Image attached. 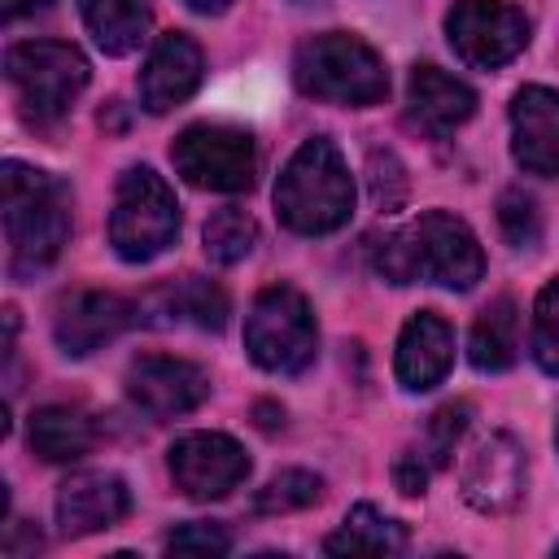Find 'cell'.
<instances>
[{
    "mask_svg": "<svg viewBox=\"0 0 559 559\" xmlns=\"http://www.w3.org/2000/svg\"><path fill=\"white\" fill-rule=\"evenodd\" d=\"M476 109V92L437 66H415L411 74V122L428 135H445L467 122Z\"/></svg>",
    "mask_w": 559,
    "mask_h": 559,
    "instance_id": "obj_19",
    "label": "cell"
},
{
    "mask_svg": "<svg viewBox=\"0 0 559 559\" xmlns=\"http://www.w3.org/2000/svg\"><path fill=\"white\" fill-rule=\"evenodd\" d=\"M166 550H170V555H227V550H231V537H227V528H218V524L192 520V524H183V528H175V533L166 537Z\"/></svg>",
    "mask_w": 559,
    "mask_h": 559,
    "instance_id": "obj_30",
    "label": "cell"
},
{
    "mask_svg": "<svg viewBox=\"0 0 559 559\" xmlns=\"http://www.w3.org/2000/svg\"><path fill=\"white\" fill-rule=\"evenodd\" d=\"M533 358L542 362V371L559 376V275L537 293L533 306Z\"/></svg>",
    "mask_w": 559,
    "mask_h": 559,
    "instance_id": "obj_28",
    "label": "cell"
},
{
    "mask_svg": "<svg viewBox=\"0 0 559 559\" xmlns=\"http://www.w3.org/2000/svg\"><path fill=\"white\" fill-rule=\"evenodd\" d=\"M555 555H559V546H555Z\"/></svg>",
    "mask_w": 559,
    "mask_h": 559,
    "instance_id": "obj_34",
    "label": "cell"
},
{
    "mask_svg": "<svg viewBox=\"0 0 559 559\" xmlns=\"http://www.w3.org/2000/svg\"><path fill=\"white\" fill-rule=\"evenodd\" d=\"M140 319L157 328H201L218 332L227 323V293L205 275H183L162 288H153L140 301Z\"/></svg>",
    "mask_w": 559,
    "mask_h": 559,
    "instance_id": "obj_15",
    "label": "cell"
},
{
    "mask_svg": "<svg viewBox=\"0 0 559 559\" xmlns=\"http://www.w3.org/2000/svg\"><path fill=\"white\" fill-rule=\"evenodd\" d=\"M96 445V424L79 406H39L31 415V450L44 463H74Z\"/></svg>",
    "mask_w": 559,
    "mask_h": 559,
    "instance_id": "obj_20",
    "label": "cell"
},
{
    "mask_svg": "<svg viewBox=\"0 0 559 559\" xmlns=\"http://www.w3.org/2000/svg\"><path fill=\"white\" fill-rule=\"evenodd\" d=\"M52 0H0V17L4 22H22V17H31V13H39V9H48Z\"/></svg>",
    "mask_w": 559,
    "mask_h": 559,
    "instance_id": "obj_32",
    "label": "cell"
},
{
    "mask_svg": "<svg viewBox=\"0 0 559 559\" xmlns=\"http://www.w3.org/2000/svg\"><path fill=\"white\" fill-rule=\"evenodd\" d=\"M402 546H406V528L367 502L354 507L341 520V528L323 542L328 555H397Z\"/></svg>",
    "mask_w": 559,
    "mask_h": 559,
    "instance_id": "obj_23",
    "label": "cell"
},
{
    "mask_svg": "<svg viewBox=\"0 0 559 559\" xmlns=\"http://www.w3.org/2000/svg\"><path fill=\"white\" fill-rule=\"evenodd\" d=\"M210 393V376L188 362V358H170V354H144L131 362L127 371V397L148 415V419H175L188 415L205 402Z\"/></svg>",
    "mask_w": 559,
    "mask_h": 559,
    "instance_id": "obj_10",
    "label": "cell"
},
{
    "mask_svg": "<svg viewBox=\"0 0 559 559\" xmlns=\"http://www.w3.org/2000/svg\"><path fill=\"white\" fill-rule=\"evenodd\" d=\"M4 74L17 87L26 118L57 122L74 105V96L87 87V57L74 44L31 39V44H13L4 52Z\"/></svg>",
    "mask_w": 559,
    "mask_h": 559,
    "instance_id": "obj_5",
    "label": "cell"
},
{
    "mask_svg": "<svg viewBox=\"0 0 559 559\" xmlns=\"http://www.w3.org/2000/svg\"><path fill=\"white\" fill-rule=\"evenodd\" d=\"M511 135L515 162L528 175H559V92L524 87L511 105Z\"/></svg>",
    "mask_w": 559,
    "mask_h": 559,
    "instance_id": "obj_17",
    "label": "cell"
},
{
    "mask_svg": "<svg viewBox=\"0 0 559 559\" xmlns=\"http://www.w3.org/2000/svg\"><path fill=\"white\" fill-rule=\"evenodd\" d=\"M293 79L306 96L341 100V105H376L389 92V74H384V61L376 57V48L345 31L306 39L297 48Z\"/></svg>",
    "mask_w": 559,
    "mask_h": 559,
    "instance_id": "obj_4",
    "label": "cell"
},
{
    "mask_svg": "<svg viewBox=\"0 0 559 559\" xmlns=\"http://www.w3.org/2000/svg\"><path fill=\"white\" fill-rule=\"evenodd\" d=\"M179 231V205L175 192L153 175L148 166H131L118 179L114 214H109V245L127 262H148L157 258Z\"/></svg>",
    "mask_w": 559,
    "mask_h": 559,
    "instance_id": "obj_7",
    "label": "cell"
},
{
    "mask_svg": "<svg viewBox=\"0 0 559 559\" xmlns=\"http://www.w3.org/2000/svg\"><path fill=\"white\" fill-rule=\"evenodd\" d=\"M314 341H319L314 314L297 288L271 284L258 293V301L249 306V319H245V349L258 367L280 371V376H297L310 367Z\"/></svg>",
    "mask_w": 559,
    "mask_h": 559,
    "instance_id": "obj_6",
    "label": "cell"
},
{
    "mask_svg": "<svg viewBox=\"0 0 559 559\" xmlns=\"http://www.w3.org/2000/svg\"><path fill=\"white\" fill-rule=\"evenodd\" d=\"M454 358V332L437 310H419L397 336V380L406 389H432Z\"/></svg>",
    "mask_w": 559,
    "mask_h": 559,
    "instance_id": "obj_18",
    "label": "cell"
},
{
    "mask_svg": "<svg viewBox=\"0 0 559 559\" xmlns=\"http://www.w3.org/2000/svg\"><path fill=\"white\" fill-rule=\"evenodd\" d=\"M428 459H424V450H402L397 454V463H393V480H397V489L402 493H424V485H428Z\"/></svg>",
    "mask_w": 559,
    "mask_h": 559,
    "instance_id": "obj_31",
    "label": "cell"
},
{
    "mask_svg": "<svg viewBox=\"0 0 559 559\" xmlns=\"http://www.w3.org/2000/svg\"><path fill=\"white\" fill-rule=\"evenodd\" d=\"M131 511L127 480L114 472H74L57 489V528L66 537H87L114 528Z\"/></svg>",
    "mask_w": 559,
    "mask_h": 559,
    "instance_id": "obj_14",
    "label": "cell"
},
{
    "mask_svg": "<svg viewBox=\"0 0 559 559\" xmlns=\"http://www.w3.org/2000/svg\"><path fill=\"white\" fill-rule=\"evenodd\" d=\"M367 188H371V201L380 214H393L406 205V192H411V179H406V166L397 162L393 148H371L367 157Z\"/></svg>",
    "mask_w": 559,
    "mask_h": 559,
    "instance_id": "obj_26",
    "label": "cell"
},
{
    "mask_svg": "<svg viewBox=\"0 0 559 559\" xmlns=\"http://www.w3.org/2000/svg\"><path fill=\"white\" fill-rule=\"evenodd\" d=\"M498 223H502V236L515 249H533L537 236H542V214H537L533 197H524L520 188H507L498 197Z\"/></svg>",
    "mask_w": 559,
    "mask_h": 559,
    "instance_id": "obj_29",
    "label": "cell"
},
{
    "mask_svg": "<svg viewBox=\"0 0 559 559\" xmlns=\"http://www.w3.org/2000/svg\"><path fill=\"white\" fill-rule=\"evenodd\" d=\"M445 31L454 52L480 70L507 66L528 44V17L515 4H498V0H454Z\"/></svg>",
    "mask_w": 559,
    "mask_h": 559,
    "instance_id": "obj_9",
    "label": "cell"
},
{
    "mask_svg": "<svg viewBox=\"0 0 559 559\" xmlns=\"http://www.w3.org/2000/svg\"><path fill=\"white\" fill-rule=\"evenodd\" d=\"M4 245H9V275L17 284L44 275L66 236H70V192L48 170L4 162Z\"/></svg>",
    "mask_w": 559,
    "mask_h": 559,
    "instance_id": "obj_1",
    "label": "cell"
},
{
    "mask_svg": "<svg viewBox=\"0 0 559 559\" xmlns=\"http://www.w3.org/2000/svg\"><path fill=\"white\" fill-rule=\"evenodd\" d=\"M467 419H472V402H445L441 411H432L424 428V459L432 467H445L454 459V445L467 432Z\"/></svg>",
    "mask_w": 559,
    "mask_h": 559,
    "instance_id": "obj_27",
    "label": "cell"
},
{
    "mask_svg": "<svg viewBox=\"0 0 559 559\" xmlns=\"http://www.w3.org/2000/svg\"><path fill=\"white\" fill-rule=\"evenodd\" d=\"M463 502L480 515H502L524 493V450L511 432H489L459 472Z\"/></svg>",
    "mask_w": 559,
    "mask_h": 559,
    "instance_id": "obj_13",
    "label": "cell"
},
{
    "mask_svg": "<svg viewBox=\"0 0 559 559\" xmlns=\"http://www.w3.org/2000/svg\"><path fill=\"white\" fill-rule=\"evenodd\" d=\"M135 319H140V306H131L127 297L100 293V288H79V293H70V297L57 301L52 336H57L61 354L87 358V354H96L105 341L122 336Z\"/></svg>",
    "mask_w": 559,
    "mask_h": 559,
    "instance_id": "obj_12",
    "label": "cell"
},
{
    "mask_svg": "<svg viewBox=\"0 0 559 559\" xmlns=\"http://www.w3.org/2000/svg\"><path fill=\"white\" fill-rule=\"evenodd\" d=\"M79 13L109 57H127L148 35V0H79Z\"/></svg>",
    "mask_w": 559,
    "mask_h": 559,
    "instance_id": "obj_21",
    "label": "cell"
},
{
    "mask_svg": "<svg viewBox=\"0 0 559 559\" xmlns=\"http://www.w3.org/2000/svg\"><path fill=\"white\" fill-rule=\"evenodd\" d=\"M323 498V480L314 472H301V467H288L280 476H271L258 493H253V515H288V511H301L310 502Z\"/></svg>",
    "mask_w": 559,
    "mask_h": 559,
    "instance_id": "obj_25",
    "label": "cell"
},
{
    "mask_svg": "<svg viewBox=\"0 0 559 559\" xmlns=\"http://www.w3.org/2000/svg\"><path fill=\"white\" fill-rule=\"evenodd\" d=\"M275 210L280 218L301 236L336 231L354 210V179L336 153L332 140L310 135L284 166L275 183Z\"/></svg>",
    "mask_w": 559,
    "mask_h": 559,
    "instance_id": "obj_3",
    "label": "cell"
},
{
    "mask_svg": "<svg viewBox=\"0 0 559 559\" xmlns=\"http://www.w3.org/2000/svg\"><path fill=\"white\" fill-rule=\"evenodd\" d=\"M188 9H197V13H223L231 0H183Z\"/></svg>",
    "mask_w": 559,
    "mask_h": 559,
    "instance_id": "obj_33",
    "label": "cell"
},
{
    "mask_svg": "<svg viewBox=\"0 0 559 559\" xmlns=\"http://www.w3.org/2000/svg\"><path fill=\"white\" fill-rule=\"evenodd\" d=\"M170 476L188 498L205 502L231 493L249 476V459L227 432H188L170 445Z\"/></svg>",
    "mask_w": 559,
    "mask_h": 559,
    "instance_id": "obj_11",
    "label": "cell"
},
{
    "mask_svg": "<svg viewBox=\"0 0 559 559\" xmlns=\"http://www.w3.org/2000/svg\"><path fill=\"white\" fill-rule=\"evenodd\" d=\"M197 83H201V48L188 35H179V31L162 35L148 48V61L140 70V100H144V109L148 114H166L179 100H188L197 92Z\"/></svg>",
    "mask_w": 559,
    "mask_h": 559,
    "instance_id": "obj_16",
    "label": "cell"
},
{
    "mask_svg": "<svg viewBox=\"0 0 559 559\" xmlns=\"http://www.w3.org/2000/svg\"><path fill=\"white\" fill-rule=\"evenodd\" d=\"M170 162L192 188H210V192H245L258 170L253 135L245 127H227V122L188 127L170 144Z\"/></svg>",
    "mask_w": 559,
    "mask_h": 559,
    "instance_id": "obj_8",
    "label": "cell"
},
{
    "mask_svg": "<svg viewBox=\"0 0 559 559\" xmlns=\"http://www.w3.org/2000/svg\"><path fill=\"white\" fill-rule=\"evenodd\" d=\"M376 271L389 284H445V288H472L485 271V253L472 236V227L445 210L419 214L411 227L384 236L376 245Z\"/></svg>",
    "mask_w": 559,
    "mask_h": 559,
    "instance_id": "obj_2",
    "label": "cell"
},
{
    "mask_svg": "<svg viewBox=\"0 0 559 559\" xmlns=\"http://www.w3.org/2000/svg\"><path fill=\"white\" fill-rule=\"evenodd\" d=\"M253 240H258V223L245 210H236V205H223V210H214L205 218V253L218 266L240 262L253 249Z\"/></svg>",
    "mask_w": 559,
    "mask_h": 559,
    "instance_id": "obj_24",
    "label": "cell"
},
{
    "mask_svg": "<svg viewBox=\"0 0 559 559\" xmlns=\"http://www.w3.org/2000/svg\"><path fill=\"white\" fill-rule=\"evenodd\" d=\"M515 349H520V306L511 297H493L472 323L467 354L480 371H502L515 362Z\"/></svg>",
    "mask_w": 559,
    "mask_h": 559,
    "instance_id": "obj_22",
    "label": "cell"
},
{
    "mask_svg": "<svg viewBox=\"0 0 559 559\" xmlns=\"http://www.w3.org/2000/svg\"><path fill=\"white\" fill-rule=\"evenodd\" d=\"M555 441H559V432H555Z\"/></svg>",
    "mask_w": 559,
    "mask_h": 559,
    "instance_id": "obj_35",
    "label": "cell"
}]
</instances>
